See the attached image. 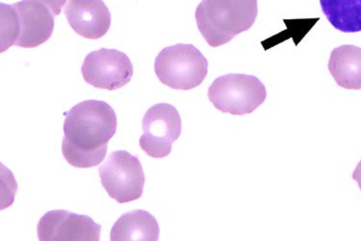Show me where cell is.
Masks as SVG:
<instances>
[{
  "mask_svg": "<svg viewBox=\"0 0 361 241\" xmlns=\"http://www.w3.org/2000/svg\"><path fill=\"white\" fill-rule=\"evenodd\" d=\"M207 96L218 110L243 116L259 107L265 102L267 92L257 76L228 74L213 81Z\"/></svg>",
  "mask_w": 361,
  "mask_h": 241,
  "instance_id": "obj_5",
  "label": "cell"
},
{
  "mask_svg": "<svg viewBox=\"0 0 361 241\" xmlns=\"http://www.w3.org/2000/svg\"><path fill=\"white\" fill-rule=\"evenodd\" d=\"M117 115L108 103L84 100L68 111L62 153L70 165L91 168L106 156L108 142L117 131Z\"/></svg>",
  "mask_w": 361,
  "mask_h": 241,
  "instance_id": "obj_1",
  "label": "cell"
},
{
  "mask_svg": "<svg viewBox=\"0 0 361 241\" xmlns=\"http://www.w3.org/2000/svg\"><path fill=\"white\" fill-rule=\"evenodd\" d=\"M159 225L154 216L143 209H136L123 214L111 230L112 241H157Z\"/></svg>",
  "mask_w": 361,
  "mask_h": 241,
  "instance_id": "obj_11",
  "label": "cell"
},
{
  "mask_svg": "<svg viewBox=\"0 0 361 241\" xmlns=\"http://www.w3.org/2000/svg\"><path fill=\"white\" fill-rule=\"evenodd\" d=\"M99 174L102 187L118 203L133 202L143 195L146 181L143 167L138 158L126 151L110 153L99 167Z\"/></svg>",
  "mask_w": 361,
  "mask_h": 241,
  "instance_id": "obj_6",
  "label": "cell"
},
{
  "mask_svg": "<svg viewBox=\"0 0 361 241\" xmlns=\"http://www.w3.org/2000/svg\"><path fill=\"white\" fill-rule=\"evenodd\" d=\"M64 13L71 28L85 39H100L111 26V14L102 0H68Z\"/></svg>",
  "mask_w": 361,
  "mask_h": 241,
  "instance_id": "obj_10",
  "label": "cell"
},
{
  "mask_svg": "<svg viewBox=\"0 0 361 241\" xmlns=\"http://www.w3.org/2000/svg\"><path fill=\"white\" fill-rule=\"evenodd\" d=\"M320 4L329 23L340 33H360L361 0H320Z\"/></svg>",
  "mask_w": 361,
  "mask_h": 241,
  "instance_id": "obj_13",
  "label": "cell"
},
{
  "mask_svg": "<svg viewBox=\"0 0 361 241\" xmlns=\"http://www.w3.org/2000/svg\"><path fill=\"white\" fill-rule=\"evenodd\" d=\"M353 180L357 182L358 187L361 190V160L358 163L357 166L355 167L354 173H353Z\"/></svg>",
  "mask_w": 361,
  "mask_h": 241,
  "instance_id": "obj_15",
  "label": "cell"
},
{
  "mask_svg": "<svg viewBox=\"0 0 361 241\" xmlns=\"http://www.w3.org/2000/svg\"><path fill=\"white\" fill-rule=\"evenodd\" d=\"M329 70L342 88L361 89V49L345 45L336 47L329 58Z\"/></svg>",
  "mask_w": 361,
  "mask_h": 241,
  "instance_id": "obj_12",
  "label": "cell"
},
{
  "mask_svg": "<svg viewBox=\"0 0 361 241\" xmlns=\"http://www.w3.org/2000/svg\"><path fill=\"white\" fill-rule=\"evenodd\" d=\"M54 14L39 0L1 4V52L13 45L33 49L46 43L54 29Z\"/></svg>",
  "mask_w": 361,
  "mask_h": 241,
  "instance_id": "obj_3",
  "label": "cell"
},
{
  "mask_svg": "<svg viewBox=\"0 0 361 241\" xmlns=\"http://www.w3.org/2000/svg\"><path fill=\"white\" fill-rule=\"evenodd\" d=\"M142 127L141 149L150 158H163L170 155L173 143L180 136L183 121L175 107L158 103L145 114Z\"/></svg>",
  "mask_w": 361,
  "mask_h": 241,
  "instance_id": "obj_7",
  "label": "cell"
},
{
  "mask_svg": "<svg viewBox=\"0 0 361 241\" xmlns=\"http://www.w3.org/2000/svg\"><path fill=\"white\" fill-rule=\"evenodd\" d=\"M39 1L43 2L49 7L54 16H58L61 13L62 8L64 7L67 0H39Z\"/></svg>",
  "mask_w": 361,
  "mask_h": 241,
  "instance_id": "obj_14",
  "label": "cell"
},
{
  "mask_svg": "<svg viewBox=\"0 0 361 241\" xmlns=\"http://www.w3.org/2000/svg\"><path fill=\"white\" fill-rule=\"evenodd\" d=\"M102 226L91 217L67 211H51L39 219V240H100Z\"/></svg>",
  "mask_w": 361,
  "mask_h": 241,
  "instance_id": "obj_9",
  "label": "cell"
},
{
  "mask_svg": "<svg viewBox=\"0 0 361 241\" xmlns=\"http://www.w3.org/2000/svg\"><path fill=\"white\" fill-rule=\"evenodd\" d=\"M155 74L164 86L191 90L207 78L208 61L193 45L178 44L162 49L154 63Z\"/></svg>",
  "mask_w": 361,
  "mask_h": 241,
  "instance_id": "obj_4",
  "label": "cell"
},
{
  "mask_svg": "<svg viewBox=\"0 0 361 241\" xmlns=\"http://www.w3.org/2000/svg\"><path fill=\"white\" fill-rule=\"evenodd\" d=\"M81 71L90 86L114 91L130 82L133 65L128 55L120 50L102 49L87 55Z\"/></svg>",
  "mask_w": 361,
  "mask_h": 241,
  "instance_id": "obj_8",
  "label": "cell"
},
{
  "mask_svg": "<svg viewBox=\"0 0 361 241\" xmlns=\"http://www.w3.org/2000/svg\"><path fill=\"white\" fill-rule=\"evenodd\" d=\"M257 14V0H202L196 10V20L207 44L218 47L249 30Z\"/></svg>",
  "mask_w": 361,
  "mask_h": 241,
  "instance_id": "obj_2",
  "label": "cell"
}]
</instances>
